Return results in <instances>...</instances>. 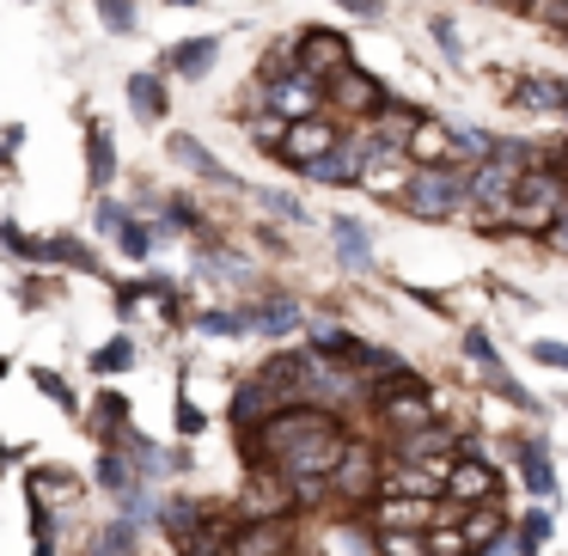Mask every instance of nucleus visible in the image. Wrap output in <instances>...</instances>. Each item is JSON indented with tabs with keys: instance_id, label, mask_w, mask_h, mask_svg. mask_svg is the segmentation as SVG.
<instances>
[{
	"instance_id": "nucleus-9",
	"label": "nucleus",
	"mask_w": 568,
	"mask_h": 556,
	"mask_svg": "<svg viewBox=\"0 0 568 556\" xmlns=\"http://www.w3.org/2000/svg\"><path fill=\"white\" fill-rule=\"evenodd\" d=\"M294 43H300V68H306L312 80H331V74H343V68L355 62V55H348V38H343V31L306 26Z\"/></svg>"
},
{
	"instance_id": "nucleus-38",
	"label": "nucleus",
	"mask_w": 568,
	"mask_h": 556,
	"mask_svg": "<svg viewBox=\"0 0 568 556\" xmlns=\"http://www.w3.org/2000/svg\"><path fill=\"white\" fill-rule=\"evenodd\" d=\"M257 209L275 214V221H287V226H306V221H312V214L300 209L294 196H287V190H257Z\"/></svg>"
},
{
	"instance_id": "nucleus-16",
	"label": "nucleus",
	"mask_w": 568,
	"mask_h": 556,
	"mask_svg": "<svg viewBox=\"0 0 568 556\" xmlns=\"http://www.w3.org/2000/svg\"><path fill=\"white\" fill-rule=\"evenodd\" d=\"M514 465H519V477H526V489L538 495V502H550L556 495V458H550V441H544V434L514 441Z\"/></svg>"
},
{
	"instance_id": "nucleus-50",
	"label": "nucleus",
	"mask_w": 568,
	"mask_h": 556,
	"mask_svg": "<svg viewBox=\"0 0 568 556\" xmlns=\"http://www.w3.org/2000/svg\"><path fill=\"white\" fill-rule=\"evenodd\" d=\"M178 428H184V434H202V410H196V404H178Z\"/></svg>"
},
{
	"instance_id": "nucleus-28",
	"label": "nucleus",
	"mask_w": 568,
	"mask_h": 556,
	"mask_svg": "<svg viewBox=\"0 0 568 556\" xmlns=\"http://www.w3.org/2000/svg\"><path fill=\"white\" fill-rule=\"evenodd\" d=\"M43 263H55V270H99L92 245H87V239H74V233H50V239H43Z\"/></svg>"
},
{
	"instance_id": "nucleus-19",
	"label": "nucleus",
	"mask_w": 568,
	"mask_h": 556,
	"mask_svg": "<svg viewBox=\"0 0 568 556\" xmlns=\"http://www.w3.org/2000/svg\"><path fill=\"white\" fill-rule=\"evenodd\" d=\"M275 410H282V397H275L263 380H251V385H239V397H233V410H226V416H233L239 441H251V434H257L263 422L275 416Z\"/></svg>"
},
{
	"instance_id": "nucleus-53",
	"label": "nucleus",
	"mask_w": 568,
	"mask_h": 556,
	"mask_svg": "<svg viewBox=\"0 0 568 556\" xmlns=\"http://www.w3.org/2000/svg\"><path fill=\"white\" fill-rule=\"evenodd\" d=\"M550 160H556V165H562V172H568V141H562V153H550Z\"/></svg>"
},
{
	"instance_id": "nucleus-3",
	"label": "nucleus",
	"mask_w": 568,
	"mask_h": 556,
	"mask_svg": "<svg viewBox=\"0 0 568 556\" xmlns=\"http://www.w3.org/2000/svg\"><path fill=\"white\" fill-rule=\"evenodd\" d=\"M257 92H263V111H282L287 123H306V117H324L331 111V99H324V80H312L306 68H294V74H282V80H257Z\"/></svg>"
},
{
	"instance_id": "nucleus-21",
	"label": "nucleus",
	"mask_w": 568,
	"mask_h": 556,
	"mask_svg": "<svg viewBox=\"0 0 568 556\" xmlns=\"http://www.w3.org/2000/svg\"><path fill=\"white\" fill-rule=\"evenodd\" d=\"M331 239H336V257H343V270H373V233L355 221V214H336L331 221Z\"/></svg>"
},
{
	"instance_id": "nucleus-8",
	"label": "nucleus",
	"mask_w": 568,
	"mask_h": 556,
	"mask_svg": "<svg viewBox=\"0 0 568 556\" xmlns=\"http://www.w3.org/2000/svg\"><path fill=\"white\" fill-rule=\"evenodd\" d=\"M287 507H300V502H294V489H287V477L270 465L263 477L245 483V495L233 502V514L239 519H287Z\"/></svg>"
},
{
	"instance_id": "nucleus-37",
	"label": "nucleus",
	"mask_w": 568,
	"mask_h": 556,
	"mask_svg": "<svg viewBox=\"0 0 568 556\" xmlns=\"http://www.w3.org/2000/svg\"><path fill=\"white\" fill-rule=\"evenodd\" d=\"M202 331H209V336H245L251 331V312H233V306H209V312H202Z\"/></svg>"
},
{
	"instance_id": "nucleus-52",
	"label": "nucleus",
	"mask_w": 568,
	"mask_h": 556,
	"mask_svg": "<svg viewBox=\"0 0 568 556\" xmlns=\"http://www.w3.org/2000/svg\"><path fill=\"white\" fill-rule=\"evenodd\" d=\"M0 148H26V123H7V129H0Z\"/></svg>"
},
{
	"instance_id": "nucleus-27",
	"label": "nucleus",
	"mask_w": 568,
	"mask_h": 556,
	"mask_svg": "<svg viewBox=\"0 0 568 556\" xmlns=\"http://www.w3.org/2000/svg\"><path fill=\"white\" fill-rule=\"evenodd\" d=\"M422 392H428V385H422L416 367H397V373H379V380H367V404H373V410L397 404V397H422Z\"/></svg>"
},
{
	"instance_id": "nucleus-46",
	"label": "nucleus",
	"mask_w": 568,
	"mask_h": 556,
	"mask_svg": "<svg viewBox=\"0 0 568 556\" xmlns=\"http://www.w3.org/2000/svg\"><path fill=\"white\" fill-rule=\"evenodd\" d=\"M489 385H495V392L507 397V404H519V410H531V404H538V397H531V392H526V385H519V380H514V373H507V367H495V373H489Z\"/></svg>"
},
{
	"instance_id": "nucleus-17",
	"label": "nucleus",
	"mask_w": 568,
	"mask_h": 556,
	"mask_svg": "<svg viewBox=\"0 0 568 556\" xmlns=\"http://www.w3.org/2000/svg\"><path fill=\"white\" fill-rule=\"evenodd\" d=\"M26 495L38 507H50V514H62V507L80 502V477H74V471H62V465H38L26 477Z\"/></svg>"
},
{
	"instance_id": "nucleus-12",
	"label": "nucleus",
	"mask_w": 568,
	"mask_h": 556,
	"mask_svg": "<svg viewBox=\"0 0 568 556\" xmlns=\"http://www.w3.org/2000/svg\"><path fill=\"white\" fill-rule=\"evenodd\" d=\"M336 141H343V129L331 123V111H324V117H306V123H294V129H287L282 165H294V172H300V165H312L318 153H331Z\"/></svg>"
},
{
	"instance_id": "nucleus-15",
	"label": "nucleus",
	"mask_w": 568,
	"mask_h": 556,
	"mask_svg": "<svg viewBox=\"0 0 568 556\" xmlns=\"http://www.w3.org/2000/svg\"><path fill=\"white\" fill-rule=\"evenodd\" d=\"M507 99L531 117H556L568 104V80H550V74H514L507 80Z\"/></svg>"
},
{
	"instance_id": "nucleus-58",
	"label": "nucleus",
	"mask_w": 568,
	"mask_h": 556,
	"mask_svg": "<svg viewBox=\"0 0 568 556\" xmlns=\"http://www.w3.org/2000/svg\"><path fill=\"white\" fill-rule=\"evenodd\" d=\"M562 117H568V104H562Z\"/></svg>"
},
{
	"instance_id": "nucleus-1",
	"label": "nucleus",
	"mask_w": 568,
	"mask_h": 556,
	"mask_svg": "<svg viewBox=\"0 0 568 556\" xmlns=\"http://www.w3.org/2000/svg\"><path fill=\"white\" fill-rule=\"evenodd\" d=\"M568 214V172L544 153L526 178H519V196H514V214H507V233H531L544 239L556 221Z\"/></svg>"
},
{
	"instance_id": "nucleus-54",
	"label": "nucleus",
	"mask_w": 568,
	"mask_h": 556,
	"mask_svg": "<svg viewBox=\"0 0 568 556\" xmlns=\"http://www.w3.org/2000/svg\"><path fill=\"white\" fill-rule=\"evenodd\" d=\"M165 7H202V0H165Z\"/></svg>"
},
{
	"instance_id": "nucleus-57",
	"label": "nucleus",
	"mask_w": 568,
	"mask_h": 556,
	"mask_svg": "<svg viewBox=\"0 0 568 556\" xmlns=\"http://www.w3.org/2000/svg\"><path fill=\"white\" fill-rule=\"evenodd\" d=\"M0 380H7V355H0Z\"/></svg>"
},
{
	"instance_id": "nucleus-26",
	"label": "nucleus",
	"mask_w": 568,
	"mask_h": 556,
	"mask_svg": "<svg viewBox=\"0 0 568 556\" xmlns=\"http://www.w3.org/2000/svg\"><path fill=\"white\" fill-rule=\"evenodd\" d=\"M379 422L392 428V441H397V434H409V428H428V422H440V410H434V392H422V397H397V404H385Z\"/></svg>"
},
{
	"instance_id": "nucleus-49",
	"label": "nucleus",
	"mask_w": 568,
	"mask_h": 556,
	"mask_svg": "<svg viewBox=\"0 0 568 556\" xmlns=\"http://www.w3.org/2000/svg\"><path fill=\"white\" fill-rule=\"evenodd\" d=\"M336 7H343V13H355L361 26H379V19H385V0H336Z\"/></svg>"
},
{
	"instance_id": "nucleus-36",
	"label": "nucleus",
	"mask_w": 568,
	"mask_h": 556,
	"mask_svg": "<svg viewBox=\"0 0 568 556\" xmlns=\"http://www.w3.org/2000/svg\"><path fill=\"white\" fill-rule=\"evenodd\" d=\"M514 532H519V556H538L544 544H550V514H544V507H531L526 519H514Z\"/></svg>"
},
{
	"instance_id": "nucleus-55",
	"label": "nucleus",
	"mask_w": 568,
	"mask_h": 556,
	"mask_svg": "<svg viewBox=\"0 0 568 556\" xmlns=\"http://www.w3.org/2000/svg\"><path fill=\"white\" fill-rule=\"evenodd\" d=\"M7 458H13V453H7V441H0V465H7Z\"/></svg>"
},
{
	"instance_id": "nucleus-44",
	"label": "nucleus",
	"mask_w": 568,
	"mask_h": 556,
	"mask_svg": "<svg viewBox=\"0 0 568 556\" xmlns=\"http://www.w3.org/2000/svg\"><path fill=\"white\" fill-rule=\"evenodd\" d=\"M465 355L477 361L483 373H495V367H501V355H495V343H489V331H483V324H465Z\"/></svg>"
},
{
	"instance_id": "nucleus-11",
	"label": "nucleus",
	"mask_w": 568,
	"mask_h": 556,
	"mask_svg": "<svg viewBox=\"0 0 568 556\" xmlns=\"http://www.w3.org/2000/svg\"><path fill=\"white\" fill-rule=\"evenodd\" d=\"M214 62H221V38H178L160 50V74H178V80H209Z\"/></svg>"
},
{
	"instance_id": "nucleus-48",
	"label": "nucleus",
	"mask_w": 568,
	"mask_h": 556,
	"mask_svg": "<svg viewBox=\"0 0 568 556\" xmlns=\"http://www.w3.org/2000/svg\"><path fill=\"white\" fill-rule=\"evenodd\" d=\"M123 226H129V209H123V202H111V196H99V233L116 239Z\"/></svg>"
},
{
	"instance_id": "nucleus-56",
	"label": "nucleus",
	"mask_w": 568,
	"mask_h": 556,
	"mask_svg": "<svg viewBox=\"0 0 568 556\" xmlns=\"http://www.w3.org/2000/svg\"><path fill=\"white\" fill-rule=\"evenodd\" d=\"M489 7H519V0H489Z\"/></svg>"
},
{
	"instance_id": "nucleus-20",
	"label": "nucleus",
	"mask_w": 568,
	"mask_h": 556,
	"mask_svg": "<svg viewBox=\"0 0 568 556\" xmlns=\"http://www.w3.org/2000/svg\"><path fill=\"white\" fill-rule=\"evenodd\" d=\"M160 68H141V74H129V111L141 117V123H165V111H172V92H165Z\"/></svg>"
},
{
	"instance_id": "nucleus-33",
	"label": "nucleus",
	"mask_w": 568,
	"mask_h": 556,
	"mask_svg": "<svg viewBox=\"0 0 568 556\" xmlns=\"http://www.w3.org/2000/svg\"><path fill=\"white\" fill-rule=\"evenodd\" d=\"M135 355H141L135 336H111L104 348H92V367H99V373H129V367H135Z\"/></svg>"
},
{
	"instance_id": "nucleus-10",
	"label": "nucleus",
	"mask_w": 568,
	"mask_h": 556,
	"mask_svg": "<svg viewBox=\"0 0 568 556\" xmlns=\"http://www.w3.org/2000/svg\"><path fill=\"white\" fill-rule=\"evenodd\" d=\"M465 441H458L453 422H428V428H409L392 441V458H409V465H428V458H458Z\"/></svg>"
},
{
	"instance_id": "nucleus-13",
	"label": "nucleus",
	"mask_w": 568,
	"mask_h": 556,
	"mask_svg": "<svg viewBox=\"0 0 568 556\" xmlns=\"http://www.w3.org/2000/svg\"><path fill=\"white\" fill-rule=\"evenodd\" d=\"M379 477H385L379 458H373L361 441H348V453H343V465H336L331 489H348V495H355V507H367L373 495H379Z\"/></svg>"
},
{
	"instance_id": "nucleus-5",
	"label": "nucleus",
	"mask_w": 568,
	"mask_h": 556,
	"mask_svg": "<svg viewBox=\"0 0 568 556\" xmlns=\"http://www.w3.org/2000/svg\"><path fill=\"white\" fill-rule=\"evenodd\" d=\"M361 514H367L373 532H434L440 526V502L434 495H373Z\"/></svg>"
},
{
	"instance_id": "nucleus-2",
	"label": "nucleus",
	"mask_w": 568,
	"mask_h": 556,
	"mask_svg": "<svg viewBox=\"0 0 568 556\" xmlns=\"http://www.w3.org/2000/svg\"><path fill=\"white\" fill-rule=\"evenodd\" d=\"M397 209L416 214V221H458L470 209V172L465 165H416Z\"/></svg>"
},
{
	"instance_id": "nucleus-34",
	"label": "nucleus",
	"mask_w": 568,
	"mask_h": 556,
	"mask_svg": "<svg viewBox=\"0 0 568 556\" xmlns=\"http://www.w3.org/2000/svg\"><path fill=\"white\" fill-rule=\"evenodd\" d=\"M373 556H428V532H373Z\"/></svg>"
},
{
	"instance_id": "nucleus-7",
	"label": "nucleus",
	"mask_w": 568,
	"mask_h": 556,
	"mask_svg": "<svg viewBox=\"0 0 568 556\" xmlns=\"http://www.w3.org/2000/svg\"><path fill=\"white\" fill-rule=\"evenodd\" d=\"M501 495V465L495 458H477V453H458L453 477H446V502L453 507H483Z\"/></svg>"
},
{
	"instance_id": "nucleus-23",
	"label": "nucleus",
	"mask_w": 568,
	"mask_h": 556,
	"mask_svg": "<svg viewBox=\"0 0 568 556\" xmlns=\"http://www.w3.org/2000/svg\"><path fill=\"white\" fill-rule=\"evenodd\" d=\"M165 148H172V153H178V160H184V165H190V172H202V178H214V184H221V190H245V184H239V178H233V172H226V165H221V160H214V153H209V148H202V141H196V135H165Z\"/></svg>"
},
{
	"instance_id": "nucleus-4",
	"label": "nucleus",
	"mask_w": 568,
	"mask_h": 556,
	"mask_svg": "<svg viewBox=\"0 0 568 556\" xmlns=\"http://www.w3.org/2000/svg\"><path fill=\"white\" fill-rule=\"evenodd\" d=\"M324 99H331V117H355V123H373V117H379L385 104H392V92H385L379 80L367 74V68L348 62L343 74L324 80Z\"/></svg>"
},
{
	"instance_id": "nucleus-30",
	"label": "nucleus",
	"mask_w": 568,
	"mask_h": 556,
	"mask_svg": "<svg viewBox=\"0 0 568 556\" xmlns=\"http://www.w3.org/2000/svg\"><path fill=\"white\" fill-rule=\"evenodd\" d=\"M87 153H92V190H111V172H116V153H111V135H104V123L87 129Z\"/></svg>"
},
{
	"instance_id": "nucleus-31",
	"label": "nucleus",
	"mask_w": 568,
	"mask_h": 556,
	"mask_svg": "<svg viewBox=\"0 0 568 556\" xmlns=\"http://www.w3.org/2000/svg\"><path fill=\"white\" fill-rule=\"evenodd\" d=\"M306 348H318V355H331V361H355L361 336L336 331V324H312V331H306Z\"/></svg>"
},
{
	"instance_id": "nucleus-32",
	"label": "nucleus",
	"mask_w": 568,
	"mask_h": 556,
	"mask_svg": "<svg viewBox=\"0 0 568 556\" xmlns=\"http://www.w3.org/2000/svg\"><path fill=\"white\" fill-rule=\"evenodd\" d=\"M87 556H135V519H116L87 544Z\"/></svg>"
},
{
	"instance_id": "nucleus-47",
	"label": "nucleus",
	"mask_w": 568,
	"mask_h": 556,
	"mask_svg": "<svg viewBox=\"0 0 568 556\" xmlns=\"http://www.w3.org/2000/svg\"><path fill=\"white\" fill-rule=\"evenodd\" d=\"M531 361H538V367H562V373H568V343L538 336V343H531Z\"/></svg>"
},
{
	"instance_id": "nucleus-45",
	"label": "nucleus",
	"mask_w": 568,
	"mask_h": 556,
	"mask_svg": "<svg viewBox=\"0 0 568 556\" xmlns=\"http://www.w3.org/2000/svg\"><path fill=\"white\" fill-rule=\"evenodd\" d=\"M428 38L440 43V55H446V62H458V55H465V38H458V26H453V19H428Z\"/></svg>"
},
{
	"instance_id": "nucleus-29",
	"label": "nucleus",
	"mask_w": 568,
	"mask_h": 556,
	"mask_svg": "<svg viewBox=\"0 0 568 556\" xmlns=\"http://www.w3.org/2000/svg\"><path fill=\"white\" fill-rule=\"evenodd\" d=\"M287 129H294V123H287L282 111H263V104L245 117V135L257 141V148H270V153H282V148H287Z\"/></svg>"
},
{
	"instance_id": "nucleus-6",
	"label": "nucleus",
	"mask_w": 568,
	"mask_h": 556,
	"mask_svg": "<svg viewBox=\"0 0 568 556\" xmlns=\"http://www.w3.org/2000/svg\"><path fill=\"white\" fill-rule=\"evenodd\" d=\"M367 160H373V141L355 129V135H343L331 153H318L312 165H300V178H306V184H336V190H348V184H361Z\"/></svg>"
},
{
	"instance_id": "nucleus-43",
	"label": "nucleus",
	"mask_w": 568,
	"mask_h": 556,
	"mask_svg": "<svg viewBox=\"0 0 568 556\" xmlns=\"http://www.w3.org/2000/svg\"><path fill=\"white\" fill-rule=\"evenodd\" d=\"M428 556H477V544H470L458 526H434L428 532Z\"/></svg>"
},
{
	"instance_id": "nucleus-35",
	"label": "nucleus",
	"mask_w": 568,
	"mask_h": 556,
	"mask_svg": "<svg viewBox=\"0 0 568 556\" xmlns=\"http://www.w3.org/2000/svg\"><path fill=\"white\" fill-rule=\"evenodd\" d=\"M99 26H104V31H116V38H135V31H141L135 0H99Z\"/></svg>"
},
{
	"instance_id": "nucleus-42",
	"label": "nucleus",
	"mask_w": 568,
	"mask_h": 556,
	"mask_svg": "<svg viewBox=\"0 0 568 556\" xmlns=\"http://www.w3.org/2000/svg\"><path fill=\"white\" fill-rule=\"evenodd\" d=\"M0 245H7V257H19V263H43V239L19 233L13 221H0Z\"/></svg>"
},
{
	"instance_id": "nucleus-24",
	"label": "nucleus",
	"mask_w": 568,
	"mask_h": 556,
	"mask_svg": "<svg viewBox=\"0 0 568 556\" xmlns=\"http://www.w3.org/2000/svg\"><path fill=\"white\" fill-rule=\"evenodd\" d=\"M251 331L257 336H287V331H300V306L287 294H270V300H251Z\"/></svg>"
},
{
	"instance_id": "nucleus-25",
	"label": "nucleus",
	"mask_w": 568,
	"mask_h": 556,
	"mask_svg": "<svg viewBox=\"0 0 568 556\" xmlns=\"http://www.w3.org/2000/svg\"><path fill=\"white\" fill-rule=\"evenodd\" d=\"M458 532H465V538L483 550V544L507 538V532H514V519H507L495 502H483V507H458Z\"/></svg>"
},
{
	"instance_id": "nucleus-22",
	"label": "nucleus",
	"mask_w": 568,
	"mask_h": 556,
	"mask_svg": "<svg viewBox=\"0 0 568 556\" xmlns=\"http://www.w3.org/2000/svg\"><path fill=\"white\" fill-rule=\"evenodd\" d=\"M209 507H202V502H190V495H165V502H160V519H153V526H160L165 532V538H190V532H196V526H209Z\"/></svg>"
},
{
	"instance_id": "nucleus-39",
	"label": "nucleus",
	"mask_w": 568,
	"mask_h": 556,
	"mask_svg": "<svg viewBox=\"0 0 568 556\" xmlns=\"http://www.w3.org/2000/svg\"><path fill=\"white\" fill-rule=\"evenodd\" d=\"M31 380H38V392H43V397H50V404H55V410H68V416H74V410H80V397H74V385H68V380H62V373H55V367H38V373H31Z\"/></svg>"
},
{
	"instance_id": "nucleus-18",
	"label": "nucleus",
	"mask_w": 568,
	"mask_h": 556,
	"mask_svg": "<svg viewBox=\"0 0 568 556\" xmlns=\"http://www.w3.org/2000/svg\"><path fill=\"white\" fill-rule=\"evenodd\" d=\"M141 483H148V477H141V465H135V453H129V441H123V446L104 441V446H99V489L123 502L129 489H141Z\"/></svg>"
},
{
	"instance_id": "nucleus-41",
	"label": "nucleus",
	"mask_w": 568,
	"mask_h": 556,
	"mask_svg": "<svg viewBox=\"0 0 568 556\" xmlns=\"http://www.w3.org/2000/svg\"><path fill=\"white\" fill-rule=\"evenodd\" d=\"M99 428H104V441H116V428H129V397L123 392H99Z\"/></svg>"
},
{
	"instance_id": "nucleus-51",
	"label": "nucleus",
	"mask_w": 568,
	"mask_h": 556,
	"mask_svg": "<svg viewBox=\"0 0 568 556\" xmlns=\"http://www.w3.org/2000/svg\"><path fill=\"white\" fill-rule=\"evenodd\" d=\"M544 239H550V251H556V257H568V214H562V221H556Z\"/></svg>"
},
{
	"instance_id": "nucleus-40",
	"label": "nucleus",
	"mask_w": 568,
	"mask_h": 556,
	"mask_svg": "<svg viewBox=\"0 0 568 556\" xmlns=\"http://www.w3.org/2000/svg\"><path fill=\"white\" fill-rule=\"evenodd\" d=\"M116 251H123L129 263H148L153 257V226H141L135 214H129V226L116 233Z\"/></svg>"
},
{
	"instance_id": "nucleus-14",
	"label": "nucleus",
	"mask_w": 568,
	"mask_h": 556,
	"mask_svg": "<svg viewBox=\"0 0 568 556\" xmlns=\"http://www.w3.org/2000/svg\"><path fill=\"white\" fill-rule=\"evenodd\" d=\"M409 160L416 165H465L458 160V123H446V117H422L416 141H409Z\"/></svg>"
}]
</instances>
